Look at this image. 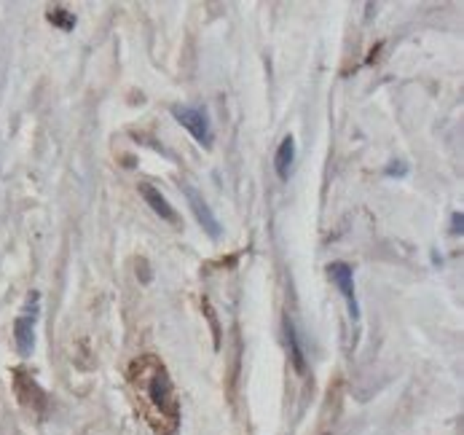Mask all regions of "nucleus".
Masks as SVG:
<instances>
[{
	"mask_svg": "<svg viewBox=\"0 0 464 435\" xmlns=\"http://www.w3.org/2000/svg\"><path fill=\"white\" fill-rule=\"evenodd\" d=\"M137 376L134 384L143 390V403H145V417L153 424L156 433L172 435L180 422V406L174 398L172 379L167 374V368L161 366L153 354H148L143 360H137Z\"/></svg>",
	"mask_w": 464,
	"mask_h": 435,
	"instance_id": "1",
	"label": "nucleus"
},
{
	"mask_svg": "<svg viewBox=\"0 0 464 435\" xmlns=\"http://www.w3.org/2000/svg\"><path fill=\"white\" fill-rule=\"evenodd\" d=\"M172 116L174 121L180 124L183 129H188L194 140L199 145H213V126H210V119L201 108H191V105H172Z\"/></svg>",
	"mask_w": 464,
	"mask_h": 435,
	"instance_id": "2",
	"label": "nucleus"
},
{
	"mask_svg": "<svg viewBox=\"0 0 464 435\" xmlns=\"http://www.w3.org/2000/svg\"><path fill=\"white\" fill-rule=\"evenodd\" d=\"M328 272H331V280L335 282V287L341 290V296H344L346 306H349V317L357 320L359 304H357V296H355V272H352V266L338 261V263H331V266H328Z\"/></svg>",
	"mask_w": 464,
	"mask_h": 435,
	"instance_id": "3",
	"label": "nucleus"
},
{
	"mask_svg": "<svg viewBox=\"0 0 464 435\" xmlns=\"http://www.w3.org/2000/svg\"><path fill=\"white\" fill-rule=\"evenodd\" d=\"M183 193H186L188 207H191V213H194V218H196V223H199L201 229L210 234L213 239H220V223H218V218L213 215L210 204L204 202V196H201L194 186H183Z\"/></svg>",
	"mask_w": 464,
	"mask_h": 435,
	"instance_id": "4",
	"label": "nucleus"
},
{
	"mask_svg": "<svg viewBox=\"0 0 464 435\" xmlns=\"http://www.w3.org/2000/svg\"><path fill=\"white\" fill-rule=\"evenodd\" d=\"M38 306L30 312H22L16 317V323H13V339H16V350L22 357H30L32 354V347H35V317H38Z\"/></svg>",
	"mask_w": 464,
	"mask_h": 435,
	"instance_id": "5",
	"label": "nucleus"
},
{
	"mask_svg": "<svg viewBox=\"0 0 464 435\" xmlns=\"http://www.w3.org/2000/svg\"><path fill=\"white\" fill-rule=\"evenodd\" d=\"M140 193H143V199L148 202V207H150L161 220H167V223H177V213H174L172 204L167 202V196H164L159 189H153V186H140Z\"/></svg>",
	"mask_w": 464,
	"mask_h": 435,
	"instance_id": "6",
	"label": "nucleus"
},
{
	"mask_svg": "<svg viewBox=\"0 0 464 435\" xmlns=\"http://www.w3.org/2000/svg\"><path fill=\"white\" fill-rule=\"evenodd\" d=\"M292 162H295V140L287 135L282 143H279L277 156H274V169H277L279 180H287V177H290Z\"/></svg>",
	"mask_w": 464,
	"mask_h": 435,
	"instance_id": "7",
	"label": "nucleus"
},
{
	"mask_svg": "<svg viewBox=\"0 0 464 435\" xmlns=\"http://www.w3.org/2000/svg\"><path fill=\"white\" fill-rule=\"evenodd\" d=\"M287 344H290L292 363H295V368H298V371H306L304 350H301V344H298V333H295V328H292L290 320H287Z\"/></svg>",
	"mask_w": 464,
	"mask_h": 435,
	"instance_id": "8",
	"label": "nucleus"
},
{
	"mask_svg": "<svg viewBox=\"0 0 464 435\" xmlns=\"http://www.w3.org/2000/svg\"><path fill=\"white\" fill-rule=\"evenodd\" d=\"M49 22H52V25H59L62 30L76 28V16L67 14L65 8H52V11H49Z\"/></svg>",
	"mask_w": 464,
	"mask_h": 435,
	"instance_id": "9",
	"label": "nucleus"
},
{
	"mask_svg": "<svg viewBox=\"0 0 464 435\" xmlns=\"http://www.w3.org/2000/svg\"><path fill=\"white\" fill-rule=\"evenodd\" d=\"M386 175H389V177H405V175H408V164L392 162L389 167H386Z\"/></svg>",
	"mask_w": 464,
	"mask_h": 435,
	"instance_id": "10",
	"label": "nucleus"
},
{
	"mask_svg": "<svg viewBox=\"0 0 464 435\" xmlns=\"http://www.w3.org/2000/svg\"><path fill=\"white\" fill-rule=\"evenodd\" d=\"M462 232H464V218H462V213H453V215H451V234H453V237H459Z\"/></svg>",
	"mask_w": 464,
	"mask_h": 435,
	"instance_id": "11",
	"label": "nucleus"
}]
</instances>
